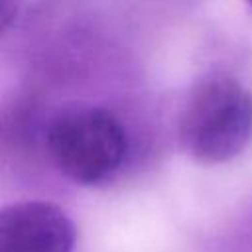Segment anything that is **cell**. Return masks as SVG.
I'll list each match as a JSON object with an SVG mask.
<instances>
[{
  "instance_id": "1",
  "label": "cell",
  "mask_w": 252,
  "mask_h": 252,
  "mask_svg": "<svg viewBox=\"0 0 252 252\" xmlns=\"http://www.w3.org/2000/svg\"><path fill=\"white\" fill-rule=\"evenodd\" d=\"M250 138L252 93L222 71L197 79L181 108V150L197 163L215 165L236 158Z\"/></svg>"
},
{
  "instance_id": "2",
  "label": "cell",
  "mask_w": 252,
  "mask_h": 252,
  "mask_svg": "<svg viewBox=\"0 0 252 252\" xmlns=\"http://www.w3.org/2000/svg\"><path fill=\"white\" fill-rule=\"evenodd\" d=\"M45 142L61 175L79 185H98L112 177L128 152L120 120L94 104L61 108L47 126Z\"/></svg>"
},
{
  "instance_id": "3",
  "label": "cell",
  "mask_w": 252,
  "mask_h": 252,
  "mask_svg": "<svg viewBox=\"0 0 252 252\" xmlns=\"http://www.w3.org/2000/svg\"><path fill=\"white\" fill-rule=\"evenodd\" d=\"M77 228L49 201H16L0 207V252H73Z\"/></svg>"
},
{
  "instance_id": "4",
  "label": "cell",
  "mask_w": 252,
  "mask_h": 252,
  "mask_svg": "<svg viewBox=\"0 0 252 252\" xmlns=\"http://www.w3.org/2000/svg\"><path fill=\"white\" fill-rule=\"evenodd\" d=\"M18 18V4L14 2H0V33H4Z\"/></svg>"
},
{
  "instance_id": "5",
  "label": "cell",
  "mask_w": 252,
  "mask_h": 252,
  "mask_svg": "<svg viewBox=\"0 0 252 252\" xmlns=\"http://www.w3.org/2000/svg\"><path fill=\"white\" fill-rule=\"evenodd\" d=\"M250 8H252V4H250Z\"/></svg>"
}]
</instances>
